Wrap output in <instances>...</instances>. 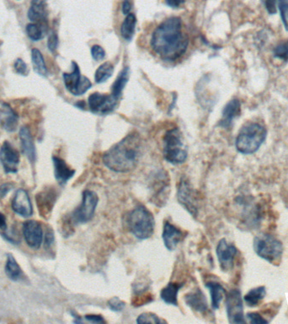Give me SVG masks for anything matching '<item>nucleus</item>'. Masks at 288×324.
I'll return each mask as SVG.
<instances>
[{
  "instance_id": "39",
  "label": "nucleus",
  "mask_w": 288,
  "mask_h": 324,
  "mask_svg": "<svg viewBox=\"0 0 288 324\" xmlns=\"http://www.w3.org/2000/svg\"><path fill=\"white\" fill-rule=\"evenodd\" d=\"M125 303L120 300L118 297H113L108 302V307L113 312H121L125 308Z\"/></svg>"
},
{
  "instance_id": "25",
  "label": "nucleus",
  "mask_w": 288,
  "mask_h": 324,
  "mask_svg": "<svg viewBox=\"0 0 288 324\" xmlns=\"http://www.w3.org/2000/svg\"><path fill=\"white\" fill-rule=\"evenodd\" d=\"M206 287L208 288L209 290H210L213 309L218 310L220 307L222 301L225 296V289L219 283L213 282V281L206 283Z\"/></svg>"
},
{
  "instance_id": "40",
  "label": "nucleus",
  "mask_w": 288,
  "mask_h": 324,
  "mask_svg": "<svg viewBox=\"0 0 288 324\" xmlns=\"http://www.w3.org/2000/svg\"><path fill=\"white\" fill-rule=\"evenodd\" d=\"M246 318L250 323H267L268 321L265 319L261 315H259L258 312H249L246 314Z\"/></svg>"
},
{
  "instance_id": "9",
  "label": "nucleus",
  "mask_w": 288,
  "mask_h": 324,
  "mask_svg": "<svg viewBox=\"0 0 288 324\" xmlns=\"http://www.w3.org/2000/svg\"><path fill=\"white\" fill-rule=\"evenodd\" d=\"M72 72L63 74L66 89L73 95H84L92 86V83L87 77L81 76L80 67L75 62L72 63Z\"/></svg>"
},
{
  "instance_id": "15",
  "label": "nucleus",
  "mask_w": 288,
  "mask_h": 324,
  "mask_svg": "<svg viewBox=\"0 0 288 324\" xmlns=\"http://www.w3.org/2000/svg\"><path fill=\"white\" fill-rule=\"evenodd\" d=\"M23 235L27 245L32 249H39L43 240L41 225L37 220H28L23 225Z\"/></svg>"
},
{
  "instance_id": "32",
  "label": "nucleus",
  "mask_w": 288,
  "mask_h": 324,
  "mask_svg": "<svg viewBox=\"0 0 288 324\" xmlns=\"http://www.w3.org/2000/svg\"><path fill=\"white\" fill-rule=\"evenodd\" d=\"M113 73H114V66L111 63H104L101 64L99 68H97L95 72V80L96 83L100 84L106 82L108 79L112 77Z\"/></svg>"
},
{
  "instance_id": "41",
  "label": "nucleus",
  "mask_w": 288,
  "mask_h": 324,
  "mask_svg": "<svg viewBox=\"0 0 288 324\" xmlns=\"http://www.w3.org/2000/svg\"><path fill=\"white\" fill-rule=\"evenodd\" d=\"M91 55L95 60L100 61L102 59H104V57H106V51L102 46L95 45L91 47Z\"/></svg>"
},
{
  "instance_id": "46",
  "label": "nucleus",
  "mask_w": 288,
  "mask_h": 324,
  "mask_svg": "<svg viewBox=\"0 0 288 324\" xmlns=\"http://www.w3.org/2000/svg\"><path fill=\"white\" fill-rule=\"evenodd\" d=\"M132 4L130 0H124L122 3V12L124 15H128L131 12Z\"/></svg>"
},
{
  "instance_id": "2",
  "label": "nucleus",
  "mask_w": 288,
  "mask_h": 324,
  "mask_svg": "<svg viewBox=\"0 0 288 324\" xmlns=\"http://www.w3.org/2000/svg\"><path fill=\"white\" fill-rule=\"evenodd\" d=\"M142 156V140L138 134H130L103 155V162L115 172H128L135 168Z\"/></svg>"
},
{
  "instance_id": "20",
  "label": "nucleus",
  "mask_w": 288,
  "mask_h": 324,
  "mask_svg": "<svg viewBox=\"0 0 288 324\" xmlns=\"http://www.w3.org/2000/svg\"><path fill=\"white\" fill-rule=\"evenodd\" d=\"M19 136L21 143L22 152L32 163H34L37 160V152L33 137L29 128L27 126L20 128Z\"/></svg>"
},
{
  "instance_id": "13",
  "label": "nucleus",
  "mask_w": 288,
  "mask_h": 324,
  "mask_svg": "<svg viewBox=\"0 0 288 324\" xmlns=\"http://www.w3.org/2000/svg\"><path fill=\"white\" fill-rule=\"evenodd\" d=\"M19 153L9 141L4 142L0 148V162L6 173H16L19 166Z\"/></svg>"
},
{
  "instance_id": "45",
  "label": "nucleus",
  "mask_w": 288,
  "mask_h": 324,
  "mask_svg": "<svg viewBox=\"0 0 288 324\" xmlns=\"http://www.w3.org/2000/svg\"><path fill=\"white\" fill-rule=\"evenodd\" d=\"M11 188H12V185L10 183H6V184L1 186L0 187V198L5 197V195L11 190Z\"/></svg>"
},
{
  "instance_id": "48",
  "label": "nucleus",
  "mask_w": 288,
  "mask_h": 324,
  "mask_svg": "<svg viewBox=\"0 0 288 324\" xmlns=\"http://www.w3.org/2000/svg\"><path fill=\"white\" fill-rule=\"evenodd\" d=\"M7 224H6V217L4 214L0 212V229L6 230Z\"/></svg>"
},
{
  "instance_id": "33",
  "label": "nucleus",
  "mask_w": 288,
  "mask_h": 324,
  "mask_svg": "<svg viewBox=\"0 0 288 324\" xmlns=\"http://www.w3.org/2000/svg\"><path fill=\"white\" fill-rule=\"evenodd\" d=\"M274 55L282 61L288 62V40L276 45L274 49Z\"/></svg>"
},
{
  "instance_id": "18",
  "label": "nucleus",
  "mask_w": 288,
  "mask_h": 324,
  "mask_svg": "<svg viewBox=\"0 0 288 324\" xmlns=\"http://www.w3.org/2000/svg\"><path fill=\"white\" fill-rule=\"evenodd\" d=\"M162 237L165 247L170 251H173L184 238V233L174 225L166 221L164 224Z\"/></svg>"
},
{
  "instance_id": "7",
  "label": "nucleus",
  "mask_w": 288,
  "mask_h": 324,
  "mask_svg": "<svg viewBox=\"0 0 288 324\" xmlns=\"http://www.w3.org/2000/svg\"><path fill=\"white\" fill-rule=\"evenodd\" d=\"M99 197L94 191L85 190L83 193L82 202L70 215L73 223L85 224L94 218Z\"/></svg>"
},
{
  "instance_id": "21",
  "label": "nucleus",
  "mask_w": 288,
  "mask_h": 324,
  "mask_svg": "<svg viewBox=\"0 0 288 324\" xmlns=\"http://www.w3.org/2000/svg\"><path fill=\"white\" fill-rule=\"evenodd\" d=\"M55 178L61 185H64L75 174V170L71 168L65 161L58 156H53Z\"/></svg>"
},
{
  "instance_id": "47",
  "label": "nucleus",
  "mask_w": 288,
  "mask_h": 324,
  "mask_svg": "<svg viewBox=\"0 0 288 324\" xmlns=\"http://www.w3.org/2000/svg\"><path fill=\"white\" fill-rule=\"evenodd\" d=\"M165 2L170 7L179 8L184 4L185 0H165Z\"/></svg>"
},
{
  "instance_id": "30",
  "label": "nucleus",
  "mask_w": 288,
  "mask_h": 324,
  "mask_svg": "<svg viewBox=\"0 0 288 324\" xmlns=\"http://www.w3.org/2000/svg\"><path fill=\"white\" fill-rule=\"evenodd\" d=\"M5 273L10 280L14 281H19L21 277V268L12 254H8L7 261L5 264Z\"/></svg>"
},
{
  "instance_id": "43",
  "label": "nucleus",
  "mask_w": 288,
  "mask_h": 324,
  "mask_svg": "<svg viewBox=\"0 0 288 324\" xmlns=\"http://www.w3.org/2000/svg\"><path fill=\"white\" fill-rule=\"evenodd\" d=\"M85 317L88 322H92V323H104L106 322L104 318L100 315H86Z\"/></svg>"
},
{
  "instance_id": "37",
  "label": "nucleus",
  "mask_w": 288,
  "mask_h": 324,
  "mask_svg": "<svg viewBox=\"0 0 288 324\" xmlns=\"http://www.w3.org/2000/svg\"><path fill=\"white\" fill-rule=\"evenodd\" d=\"M14 69L19 76H27L29 73V68L27 63L19 58L14 63Z\"/></svg>"
},
{
  "instance_id": "12",
  "label": "nucleus",
  "mask_w": 288,
  "mask_h": 324,
  "mask_svg": "<svg viewBox=\"0 0 288 324\" xmlns=\"http://www.w3.org/2000/svg\"><path fill=\"white\" fill-rule=\"evenodd\" d=\"M58 196V192L54 188H46L36 195L39 214L44 219H47L51 216Z\"/></svg>"
},
{
  "instance_id": "22",
  "label": "nucleus",
  "mask_w": 288,
  "mask_h": 324,
  "mask_svg": "<svg viewBox=\"0 0 288 324\" xmlns=\"http://www.w3.org/2000/svg\"><path fill=\"white\" fill-rule=\"evenodd\" d=\"M240 112H241V103L240 100L232 99L229 103H227V105L223 108V114H222L223 116L219 122V126L224 129L230 128L233 120L240 116Z\"/></svg>"
},
{
  "instance_id": "34",
  "label": "nucleus",
  "mask_w": 288,
  "mask_h": 324,
  "mask_svg": "<svg viewBox=\"0 0 288 324\" xmlns=\"http://www.w3.org/2000/svg\"><path fill=\"white\" fill-rule=\"evenodd\" d=\"M137 322L138 323H163L165 322V321L160 319V317H158L157 315H155L154 313H151V312H144L142 314L138 316L137 318Z\"/></svg>"
},
{
  "instance_id": "4",
  "label": "nucleus",
  "mask_w": 288,
  "mask_h": 324,
  "mask_svg": "<svg viewBox=\"0 0 288 324\" xmlns=\"http://www.w3.org/2000/svg\"><path fill=\"white\" fill-rule=\"evenodd\" d=\"M126 225L132 234L139 240L150 238L154 232L153 214L143 205H138L129 213Z\"/></svg>"
},
{
  "instance_id": "17",
  "label": "nucleus",
  "mask_w": 288,
  "mask_h": 324,
  "mask_svg": "<svg viewBox=\"0 0 288 324\" xmlns=\"http://www.w3.org/2000/svg\"><path fill=\"white\" fill-rule=\"evenodd\" d=\"M0 124L8 132H15L19 124V116L8 103H0Z\"/></svg>"
},
{
  "instance_id": "29",
  "label": "nucleus",
  "mask_w": 288,
  "mask_h": 324,
  "mask_svg": "<svg viewBox=\"0 0 288 324\" xmlns=\"http://www.w3.org/2000/svg\"><path fill=\"white\" fill-rule=\"evenodd\" d=\"M136 24H137V18L134 14H128L126 15V19L122 22L121 27V37L126 41L130 40L134 37L135 32Z\"/></svg>"
},
{
  "instance_id": "35",
  "label": "nucleus",
  "mask_w": 288,
  "mask_h": 324,
  "mask_svg": "<svg viewBox=\"0 0 288 324\" xmlns=\"http://www.w3.org/2000/svg\"><path fill=\"white\" fill-rule=\"evenodd\" d=\"M151 302H153V295L149 293H144V291L137 293L133 300V303L135 307H140Z\"/></svg>"
},
{
  "instance_id": "42",
  "label": "nucleus",
  "mask_w": 288,
  "mask_h": 324,
  "mask_svg": "<svg viewBox=\"0 0 288 324\" xmlns=\"http://www.w3.org/2000/svg\"><path fill=\"white\" fill-rule=\"evenodd\" d=\"M265 7L270 15H275L276 13V0H263Z\"/></svg>"
},
{
  "instance_id": "26",
  "label": "nucleus",
  "mask_w": 288,
  "mask_h": 324,
  "mask_svg": "<svg viewBox=\"0 0 288 324\" xmlns=\"http://www.w3.org/2000/svg\"><path fill=\"white\" fill-rule=\"evenodd\" d=\"M129 78H130V68L128 67H126L120 72L114 84L112 85V95L117 100L122 94L124 88L128 82Z\"/></svg>"
},
{
  "instance_id": "23",
  "label": "nucleus",
  "mask_w": 288,
  "mask_h": 324,
  "mask_svg": "<svg viewBox=\"0 0 288 324\" xmlns=\"http://www.w3.org/2000/svg\"><path fill=\"white\" fill-rule=\"evenodd\" d=\"M185 302L195 312L203 313L208 309L206 295H204V293L200 289L185 295Z\"/></svg>"
},
{
  "instance_id": "14",
  "label": "nucleus",
  "mask_w": 288,
  "mask_h": 324,
  "mask_svg": "<svg viewBox=\"0 0 288 324\" xmlns=\"http://www.w3.org/2000/svg\"><path fill=\"white\" fill-rule=\"evenodd\" d=\"M217 256L220 267L223 271L227 272L233 268L234 259L237 254V248L234 245L228 243L226 239H222L218 242L217 246Z\"/></svg>"
},
{
  "instance_id": "10",
  "label": "nucleus",
  "mask_w": 288,
  "mask_h": 324,
  "mask_svg": "<svg viewBox=\"0 0 288 324\" xmlns=\"http://www.w3.org/2000/svg\"><path fill=\"white\" fill-rule=\"evenodd\" d=\"M226 309L230 323H245L241 292L239 290L229 291L226 297Z\"/></svg>"
},
{
  "instance_id": "24",
  "label": "nucleus",
  "mask_w": 288,
  "mask_h": 324,
  "mask_svg": "<svg viewBox=\"0 0 288 324\" xmlns=\"http://www.w3.org/2000/svg\"><path fill=\"white\" fill-rule=\"evenodd\" d=\"M184 286V284L182 283L170 282L165 286L160 293V297L165 302L166 304L177 306L178 300L177 295L179 290Z\"/></svg>"
},
{
  "instance_id": "36",
  "label": "nucleus",
  "mask_w": 288,
  "mask_h": 324,
  "mask_svg": "<svg viewBox=\"0 0 288 324\" xmlns=\"http://www.w3.org/2000/svg\"><path fill=\"white\" fill-rule=\"evenodd\" d=\"M279 10L284 27L288 32V0H278Z\"/></svg>"
},
{
  "instance_id": "1",
  "label": "nucleus",
  "mask_w": 288,
  "mask_h": 324,
  "mask_svg": "<svg viewBox=\"0 0 288 324\" xmlns=\"http://www.w3.org/2000/svg\"><path fill=\"white\" fill-rule=\"evenodd\" d=\"M189 45L188 35L183 32L179 17L168 18L154 30L151 46L153 51L166 61H174L187 52Z\"/></svg>"
},
{
  "instance_id": "3",
  "label": "nucleus",
  "mask_w": 288,
  "mask_h": 324,
  "mask_svg": "<svg viewBox=\"0 0 288 324\" xmlns=\"http://www.w3.org/2000/svg\"><path fill=\"white\" fill-rule=\"evenodd\" d=\"M267 136V130L263 125L258 122H249L240 130L235 146L240 153L251 155L260 148Z\"/></svg>"
},
{
  "instance_id": "44",
  "label": "nucleus",
  "mask_w": 288,
  "mask_h": 324,
  "mask_svg": "<svg viewBox=\"0 0 288 324\" xmlns=\"http://www.w3.org/2000/svg\"><path fill=\"white\" fill-rule=\"evenodd\" d=\"M54 241V233L51 231V228H49L47 230V232L46 233V238H45V247L48 248L53 245Z\"/></svg>"
},
{
  "instance_id": "28",
  "label": "nucleus",
  "mask_w": 288,
  "mask_h": 324,
  "mask_svg": "<svg viewBox=\"0 0 288 324\" xmlns=\"http://www.w3.org/2000/svg\"><path fill=\"white\" fill-rule=\"evenodd\" d=\"M32 62L35 72L37 74L42 77L47 76L48 70L46 68V62L41 51L37 48H33L32 50Z\"/></svg>"
},
{
  "instance_id": "8",
  "label": "nucleus",
  "mask_w": 288,
  "mask_h": 324,
  "mask_svg": "<svg viewBox=\"0 0 288 324\" xmlns=\"http://www.w3.org/2000/svg\"><path fill=\"white\" fill-rule=\"evenodd\" d=\"M177 198L179 204L194 217L197 216L199 211L198 193L196 192L191 183L186 179L182 178L179 183L178 190H177Z\"/></svg>"
},
{
  "instance_id": "27",
  "label": "nucleus",
  "mask_w": 288,
  "mask_h": 324,
  "mask_svg": "<svg viewBox=\"0 0 288 324\" xmlns=\"http://www.w3.org/2000/svg\"><path fill=\"white\" fill-rule=\"evenodd\" d=\"M267 295V289L265 286H259L250 290L244 296L245 303L250 307H256L262 301L264 300Z\"/></svg>"
},
{
  "instance_id": "38",
  "label": "nucleus",
  "mask_w": 288,
  "mask_h": 324,
  "mask_svg": "<svg viewBox=\"0 0 288 324\" xmlns=\"http://www.w3.org/2000/svg\"><path fill=\"white\" fill-rule=\"evenodd\" d=\"M58 36L55 31H51L49 33L48 39H47V46H48L49 51L51 52L53 54L55 53L58 49Z\"/></svg>"
},
{
  "instance_id": "19",
  "label": "nucleus",
  "mask_w": 288,
  "mask_h": 324,
  "mask_svg": "<svg viewBox=\"0 0 288 324\" xmlns=\"http://www.w3.org/2000/svg\"><path fill=\"white\" fill-rule=\"evenodd\" d=\"M27 16L33 23L48 27L46 0H32V5L28 10Z\"/></svg>"
},
{
  "instance_id": "6",
  "label": "nucleus",
  "mask_w": 288,
  "mask_h": 324,
  "mask_svg": "<svg viewBox=\"0 0 288 324\" xmlns=\"http://www.w3.org/2000/svg\"><path fill=\"white\" fill-rule=\"evenodd\" d=\"M254 249L258 256L273 265L281 263L283 245L278 239L266 233L257 235L254 239Z\"/></svg>"
},
{
  "instance_id": "11",
  "label": "nucleus",
  "mask_w": 288,
  "mask_h": 324,
  "mask_svg": "<svg viewBox=\"0 0 288 324\" xmlns=\"http://www.w3.org/2000/svg\"><path fill=\"white\" fill-rule=\"evenodd\" d=\"M89 108L90 111L96 114L104 115L112 112L117 105V99L113 95L93 93L89 96Z\"/></svg>"
},
{
  "instance_id": "16",
  "label": "nucleus",
  "mask_w": 288,
  "mask_h": 324,
  "mask_svg": "<svg viewBox=\"0 0 288 324\" xmlns=\"http://www.w3.org/2000/svg\"><path fill=\"white\" fill-rule=\"evenodd\" d=\"M12 209L20 216H32L33 214V207L27 191L24 189L17 190V192L15 193V197L13 198Z\"/></svg>"
},
{
  "instance_id": "5",
  "label": "nucleus",
  "mask_w": 288,
  "mask_h": 324,
  "mask_svg": "<svg viewBox=\"0 0 288 324\" xmlns=\"http://www.w3.org/2000/svg\"><path fill=\"white\" fill-rule=\"evenodd\" d=\"M187 149L185 145L181 132L178 128L168 130L164 137V157L174 164L184 163L187 159Z\"/></svg>"
},
{
  "instance_id": "31",
  "label": "nucleus",
  "mask_w": 288,
  "mask_h": 324,
  "mask_svg": "<svg viewBox=\"0 0 288 324\" xmlns=\"http://www.w3.org/2000/svg\"><path fill=\"white\" fill-rule=\"evenodd\" d=\"M47 27L37 23H29L25 27V32L30 39L34 42H38L43 39L47 32Z\"/></svg>"
}]
</instances>
